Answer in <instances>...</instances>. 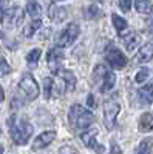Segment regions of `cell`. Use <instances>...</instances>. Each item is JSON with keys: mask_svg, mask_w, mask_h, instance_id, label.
<instances>
[{"mask_svg": "<svg viewBox=\"0 0 153 154\" xmlns=\"http://www.w3.org/2000/svg\"><path fill=\"white\" fill-rule=\"evenodd\" d=\"M27 12L33 17V19H36V17H39L40 16V12H42V8H40V5L36 2V0H30V2L27 3Z\"/></svg>", "mask_w": 153, "mask_h": 154, "instance_id": "cell-20", "label": "cell"}, {"mask_svg": "<svg viewBox=\"0 0 153 154\" xmlns=\"http://www.w3.org/2000/svg\"><path fill=\"white\" fill-rule=\"evenodd\" d=\"M138 97H139V103L141 105L153 103V79L138 89Z\"/></svg>", "mask_w": 153, "mask_h": 154, "instance_id": "cell-10", "label": "cell"}, {"mask_svg": "<svg viewBox=\"0 0 153 154\" xmlns=\"http://www.w3.org/2000/svg\"><path fill=\"white\" fill-rule=\"evenodd\" d=\"M119 35L122 37V40H124V45H125L127 51H133L135 48H138L139 42H141V37H139L136 32H133V31H127V32L121 31Z\"/></svg>", "mask_w": 153, "mask_h": 154, "instance_id": "cell-13", "label": "cell"}, {"mask_svg": "<svg viewBox=\"0 0 153 154\" xmlns=\"http://www.w3.org/2000/svg\"><path fill=\"white\" fill-rule=\"evenodd\" d=\"M148 74H150L148 68H141V69L138 71V74L135 75V82H136V83L147 82V79H148Z\"/></svg>", "mask_w": 153, "mask_h": 154, "instance_id": "cell-26", "label": "cell"}, {"mask_svg": "<svg viewBox=\"0 0 153 154\" xmlns=\"http://www.w3.org/2000/svg\"><path fill=\"white\" fill-rule=\"evenodd\" d=\"M151 148H153V139L151 137H145V139L141 140V143L138 145L136 151L141 152V154H148L151 151Z\"/></svg>", "mask_w": 153, "mask_h": 154, "instance_id": "cell-22", "label": "cell"}, {"mask_svg": "<svg viewBox=\"0 0 153 154\" xmlns=\"http://www.w3.org/2000/svg\"><path fill=\"white\" fill-rule=\"evenodd\" d=\"M105 72H107V69H105V66H104V65H97V66L94 68L93 80H94V83H96V85H99V88H100L102 80H104V75H105Z\"/></svg>", "mask_w": 153, "mask_h": 154, "instance_id": "cell-24", "label": "cell"}, {"mask_svg": "<svg viewBox=\"0 0 153 154\" xmlns=\"http://www.w3.org/2000/svg\"><path fill=\"white\" fill-rule=\"evenodd\" d=\"M135 9L141 14H150L153 11V5L150 0H135Z\"/></svg>", "mask_w": 153, "mask_h": 154, "instance_id": "cell-18", "label": "cell"}, {"mask_svg": "<svg viewBox=\"0 0 153 154\" xmlns=\"http://www.w3.org/2000/svg\"><path fill=\"white\" fill-rule=\"evenodd\" d=\"M96 137H97V130H88V128H87V131H84L81 134V140L84 142V145L87 148H94L96 151H100L102 152V151H104V146H99L97 145Z\"/></svg>", "mask_w": 153, "mask_h": 154, "instance_id": "cell-9", "label": "cell"}, {"mask_svg": "<svg viewBox=\"0 0 153 154\" xmlns=\"http://www.w3.org/2000/svg\"><path fill=\"white\" fill-rule=\"evenodd\" d=\"M62 59H63L62 46L56 45L54 48H51V49L48 51V57H46V60H48L49 68L53 69V72H56V71L60 68V62H62Z\"/></svg>", "mask_w": 153, "mask_h": 154, "instance_id": "cell-8", "label": "cell"}, {"mask_svg": "<svg viewBox=\"0 0 153 154\" xmlns=\"http://www.w3.org/2000/svg\"><path fill=\"white\" fill-rule=\"evenodd\" d=\"M93 2H102V0H93Z\"/></svg>", "mask_w": 153, "mask_h": 154, "instance_id": "cell-37", "label": "cell"}, {"mask_svg": "<svg viewBox=\"0 0 153 154\" xmlns=\"http://www.w3.org/2000/svg\"><path fill=\"white\" fill-rule=\"evenodd\" d=\"M111 22H113V26L116 28L118 32H121V31H124L127 28V20L122 19L121 16H118V14H113L111 16Z\"/></svg>", "mask_w": 153, "mask_h": 154, "instance_id": "cell-25", "label": "cell"}, {"mask_svg": "<svg viewBox=\"0 0 153 154\" xmlns=\"http://www.w3.org/2000/svg\"><path fill=\"white\" fill-rule=\"evenodd\" d=\"M54 74H57V75H60L63 80H65L67 83H68V88H70V91L71 89H74V86H76V75L71 72V71H68V69H62V68H59Z\"/></svg>", "mask_w": 153, "mask_h": 154, "instance_id": "cell-15", "label": "cell"}, {"mask_svg": "<svg viewBox=\"0 0 153 154\" xmlns=\"http://www.w3.org/2000/svg\"><path fill=\"white\" fill-rule=\"evenodd\" d=\"M132 3H133V0H119V8L127 12V11H130Z\"/></svg>", "mask_w": 153, "mask_h": 154, "instance_id": "cell-30", "label": "cell"}, {"mask_svg": "<svg viewBox=\"0 0 153 154\" xmlns=\"http://www.w3.org/2000/svg\"><path fill=\"white\" fill-rule=\"evenodd\" d=\"M11 72V66H9V63L5 60L3 56H0V77H3L6 74Z\"/></svg>", "mask_w": 153, "mask_h": 154, "instance_id": "cell-27", "label": "cell"}, {"mask_svg": "<svg viewBox=\"0 0 153 154\" xmlns=\"http://www.w3.org/2000/svg\"><path fill=\"white\" fill-rule=\"evenodd\" d=\"M99 16H102V11H100V8L96 6V5H90V6H87V8L84 9V17H85L87 20H94V19H97Z\"/></svg>", "mask_w": 153, "mask_h": 154, "instance_id": "cell-19", "label": "cell"}, {"mask_svg": "<svg viewBox=\"0 0 153 154\" xmlns=\"http://www.w3.org/2000/svg\"><path fill=\"white\" fill-rule=\"evenodd\" d=\"M139 130L141 131L153 130V112H144L139 117Z\"/></svg>", "mask_w": 153, "mask_h": 154, "instance_id": "cell-17", "label": "cell"}, {"mask_svg": "<svg viewBox=\"0 0 153 154\" xmlns=\"http://www.w3.org/2000/svg\"><path fill=\"white\" fill-rule=\"evenodd\" d=\"M40 54H42V51L39 49V48H36V49H31L30 53H28V56H27V63L31 66V68H34L37 63H39V59H40Z\"/></svg>", "mask_w": 153, "mask_h": 154, "instance_id": "cell-21", "label": "cell"}, {"mask_svg": "<svg viewBox=\"0 0 153 154\" xmlns=\"http://www.w3.org/2000/svg\"><path fill=\"white\" fill-rule=\"evenodd\" d=\"M0 152H3V146L2 145H0Z\"/></svg>", "mask_w": 153, "mask_h": 154, "instance_id": "cell-35", "label": "cell"}, {"mask_svg": "<svg viewBox=\"0 0 153 154\" xmlns=\"http://www.w3.org/2000/svg\"><path fill=\"white\" fill-rule=\"evenodd\" d=\"M48 16L53 19L54 22H60L63 17H65V11H63L62 8H57L54 5H51L49 9H48Z\"/></svg>", "mask_w": 153, "mask_h": 154, "instance_id": "cell-23", "label": "cell"}, {"mask_svg": "<svg viewBox=\"0 0 153 154\" xmlns=\"http://www.w3.org/2000/svg\"><path fill=\"white\" fill-rule=\"evenodd\" d=\"M19 89L27 100H34L39 96V86H37V82L34 80V77L31 74H25L22 77V80L19 83Z\"/></svg>", "mask_w": 153, "mask_h": 154, "instance_id": "cell-4", "label": "cell"}, {"mask_svg": "<svg viewBox=\"0 0 153 154\" xmlns=\"http://www.w3.org/2000/svg\"><path fill=\"white\" fill-rule=\"evenodd\" d=\"M151 25H153V23H151Z\"/></svg>", "mask_w": 153, "mask_h": 154, "instance_id": "cell-38", "label": "cell"}, {"mask_svg": "<svg viewBox=\"0 0 153 154\" xmlns=\"http://www.w3.org/2000/svg\"><path fill=\"white\" fill-rule=\"evenodd\" d=\"M3 100H5V91H3V88L0 86V103H2Z\"/></svg>", "mask_w": 153, "mask_h": 154, "instance_id": "cell-33", "label": "cell"}, {"mask_svg": "<svg viewBox=\"0 0 153 154\" xmlns=\"http://www.w3.org/2000/svg\"><path fill=\"white\" fill-rule=\"evenodd\" d=\"M0 38H3V32H0Z\"/></svg>", "mask_w": 153, "mask_h": 154, "instance_id": "cell-36", "label": "cell"}, {"mask_svg": "<svg viewBox=\"0 0 153 154\" xmlns=\"http://www.w3.org/2000/svg\"><path fill=\"white\" fill-rule=\"evenodd\" d=\"M87 102H88V103H90V106H93V103H94V100H93V96H88Z\"/></svg>", "mask_w": 153, "mask_h": 154, "instance_id": "cell-34", "label": "cell"}, {"mask_svg": "<svg viewBox=\"0 0 153 154\" xmlns=\"http://www.w3.org/2000/svg\"><path fill=\"white\" fill-rule=\"evenodd\" d=\"M8 9H9V0H0V19H3Z\"/></svg>", "mask_w": 153, "mask_h": 154, "instance_id": "cell-29", "label": "cell"}, {"mask_svg": "<svg viewBox=\"0 0 153 154\" xmlns=\"http://www.w3.org/2000/svg\"><path fill=\"white\" fill-rule=\"evenodd\" d=\"M68 122L76 130H87L94 122V116H93V112H90L82 105L74 103L68 112Z\"/></svg>", "mask_w": 153, "mask_h": 154, "instance_id": "cell-2", "label": "cell"}, {"mask_svg": "<svg viewBox=\"0 0 153 154\" xmlns=\"http://www.w3.org/2000/svg\"><path fill=\"white\" fill-rule=\"evenodd\" d=\"M76 151H78L76 148H67V146L60 148V152H76Z\"/></svg>", "mask_w": 153, "mask_h": 154, "instance_id": "cell-32", "label": "cell"}, {"mask_svg": "<svg viewBox=\"0 0 153 154\" xmlns=\"http://www.w3.org/2000/svg\"><path fill=\"white\" fill-rule=\"evenodd\" d=\"M110 151H111V152H121V148H119L116 143L113 142V143H111V148H110Z\"/></svg>", "mask_w": 153, "mask_h": 154, "instance_id": "cell-31", "label": "cell"}, {"mask_svg": "<svg viewBox=\"0 0 153 154\" xmlns=\"http://www.w3.org/2000/svg\"><path fill=\"white\" fill-rule=\"evenodd\" d=\"M9 134L16 145H25L33 136V125L27 120H19L16 116H11L8 119Z\"/></svg>", "mask_w": 153, "mask_h": 154, "instance_id": "cell-1", "label": "cell"}, {"mask_svg": "<svg viewBox=\"0 0 153 154\" xmlns=\"http://www.w3.org/2000/svg\"><path fill=\"white\" fill-rule=\"evenodd\" d=\"M107 62H108V65L113 68V69H122L125 65H127V57L124 56V53L121 49L118 48H113L110 49L107 56H105Z\"/></svg>", "mask_w": 153, "mask_h": 154, "instance_id": "cell-7", "label": "cell"}, {"mask_svg": "<svg viewBox=\"0 0 153 154\" xmlns=\"http://www.w3.org/2000/svg\"><path fill=\"white\" fill-rule=\"evenodd\" d=\"M23 20V9L20 6L9 8L6 11V14L3 16V25L6 28H16L22 23Z\"/></svg>", "mask_w": 153, "mask_h": 154, "instance_id": "cell-6", "label": "cell"}, {"mask_svg": "<svg viewBox=\"0 0 153 154\" xmlns=\"http://www.w3.org/2000/svg\"><path fill=\"white\" fill-rule=\"evenodd\" d=\"M153 59V43H145L138 49V53L135 56V62L138 63H148Z\"/></svg>", "mask_w": 153, "mask_h": 154, "instance_id": "cell-12", "label": "cell"}, {"mask_svg": "<svg viewBox=\"0 0 153 154\" xmlns=\"http://www.w3.org/2000/svg\"><path fill=\"white\" fill-rule=\"evenodd\" d=\"M40 26H42V20L39 19V17H36L34 20H31L27 26H25V29H23V35L25 37H33L37 31L40 29Z\"/></svg>", "mask_w": 153, "mask_h": 154, "instance_id": "cell-16", "label": "cell"}, {"mask_svg": "<svg viewBox=\"0 0 153 154\" xmlns=\"http://www.w3.org/2000/svg\"><path fill=\"white\" fill-rule=\"evenodd\" d=\"M79 25L78 23H68L65 29H63L59 35V40H57V45L62 46V48H68L71 46L74 42H76V38L79 37Z\"/></svg>", "mask_w": 153, "mask_h": 154, "instance_id": "cell-5", "label": "cell"}, {"mask_svg": "<svg viewBox=\"0 0 153 154\" xmlns=\"http://www.w3.org/2000/svg\"><path fill=\"white\" fill-rule=\"evenodd\" d=\"M54 139H56V131L54 130H48V131L40 133L34 140V149H40V148L48 146Z\"/></svg>", "mask_w": 153, "mask_h": 154, "instance_id": "cell-11", "label": "cell"}, {"mask_svg": "<svg viewBox=\"0 0 153 154\" xmlns=\"http://www.w3.org/2000/svg\"><path fill=\"white\" fill-rule=\"evenodd\" d=\"M43 91H45V99H49L53 94V80L51 79H43Z\"/></svg>", "mask_w": 153, "mask_h": 154, "instance_id": "cell-28", "label": "cell"}, {"mask_svg": "<svg viewBox=\"0 0 153 154\" xmlns=\"http://www.w3.org/2000/svg\"><path fill=\"white\" fill-rule=\"evenodd\" d=\"M121 111V105L116 99H107L104 102V123L107 130H113V126L116 125V119Z\"/></svg>", "mask_w": 153, "mask_h": 154, "instance_id": "cell-3", "label": "cell"}, {"mask_svg": "<svg viewBox=\"0 0 153 154\" xmlns=\"http://www.w3.org/2000/svg\"><path fill=\"white\" fill-rule=\"evenodd\" d=\"M114 85H116V74H114L113 71L107 69V72L104 75V80H102V83H100V91L107 93V91H110V89L114 88Z\"/></svg>", "mask_w": 153, "mask_h": 154, "instance_id": "cell-14", "label": "cell"}]
</instances>
